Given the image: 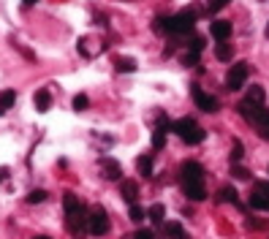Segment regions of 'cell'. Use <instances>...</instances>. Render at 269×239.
<instances>
[{
    "instance_id": "484cf974",
    "label": "cell",
    "mask_w": 269,
    "mask_h": 239,
    "mask_svg": "<svg viewBox=\"0 0 269 239\" xmlns=\"http://www.w3.org/2000/svg\"><path fill=\"white\" fill-rule=\"evenodd\" d=\"M128 217H131L133 223H142L144 217H147V212L139 207V204H131V209H128Z\"/></svg>"
},
{
    "instance_id": "f546056e",
    "label": "cell",
    "mask_w": 269,
    "mask_h": 239,
    "mask_svg": "<svg viewBox=\"0 0 269 239\" xmlns=\"http://www.w3.org/2000/svg\"><path fill=\"white\" fill-rule=\"evenodd\" d=\"M46 198H49V193H46V190H33V193L28 196V204H44Z\"/></svg>"
},
{
    "instance_id": "8fae6325",
    "label": "cell",
    "mask_w": 269,
    "mask_h": 239,
    "mask_svg": "<svg viewBox=\"0 0 269 239\" xmlns=\"http://www.w3.org/2000/svg\"><path fill=\"white\" fill-rule=\"evenodd\" d=\"M253 125H255V131H258V136L269 142V109H261L258 117L253 120Z\"/></svg>"
},
{
    "instance_id": "83f0119b",
    "label": "cell",
    "mask_w": 269,
    "mask_h": 239,
    "mask_svg": "<svg viewBox=\"0 0 269 239\" xmlns=\"http://www.w3.org/2000/svg\"><path fill=\"white\" fill-rule=\"evenodd\" d=\"M231 177H234V179H242V182H247V179H250V171H247L245 166H237V163H234Z\"/></svg>"
},
{
    "instance_id": "cb8c5ba5",
    "label": "cell",
    "mask_w": 269,
    "mask_h": 239,
    "mask_svg": "<svg viewBox=\"0 0 269 239\" xmlns=\"http://www.w3.org/2000/svg\"><path fill=\"white\" fill-rule=\"evenodd\" d=\"M14 101H17V92L14 90H3V92H0V106H3V109H11Z\"/></svg>"
},
{
    "instance_id": "5b68a950",
    "label": "cell",
    "mask_w": 269,
    "mask_h": 239,
    "mask_svg": "<svg viewBox=\"0 0 269 239\" xmlns=\"http://www.w3.org/2000/svg\"><path fill=\"white\" fill-rule=\"evenodd\" d=\"M247 74H250L247 63H237V65H231V68H228V76H226V87L231 90V92L242 90V87H245V82H247Z\"/></svg>"
},
{
    "instance_id": "2e32d148",
    "label": "cell",
    "mask_w": 269,
    "mask_h": 239,
    "mask_svg": "<svg viewBox=\"0 0 269 239\" xmlns=\"http://www.w3.org/2000/svg\"><path fill=\"white\" fill-rule=\"evenodd\" d=\"M63 209H65V215H71V212H79L84 207H82V201L76 198V193H65L63 196Z\"/></svg>"
},
{
    "instance_id": "9c48e42d",
    "label": "cell",
    "mask_w": 269,
    "mask_h": 239,
    "mask_svg": "<svg viewBox=\"0 0 269 239\" xmlns=\"http://www.w3.org/2000/svg\"><path fill=\"white\" fill-rule=\"evenodd\" d=\"M261 109H264L261 103H253V101H247V98H242V101L237 103V111L247 120V123H253V120L258 117V111H261Z\"/></svg>"
},
{
    "instance_id": "7402d4cb",
    "label": "cell",
    "mask_w": 269,
    "mask_h": 239,
    "mask_svg": "<svg viewBox=\"0 0 269 239\" xmlns=\"http://www.w3.org/2000/svg\"><path fill=\"white\" fill-rule=\"evenodd\" d=\"M215 57H218V60H223V63H228V60L234 57V49H231V44L220 41V44H218V49H215Z\"/></svg>"
},
{
    "instance_id": "d590c367",
    "label": "cell",
    "mask_w": 269,
    "mask_h": 239,
    "mask_svg": "<svg viewBox=\"0 0 269 239\" xmlns=\"http://www.w3.org/2000/svg\"><path fill=\"white\" fill-rule=\"evenodd\" d=\"M253 193L269 196V182H264V179H258V182H255V185H253Z\"/></svg>"
},
{
    "instance_id": "4dcf8cb0",
    "label": "cell",
    "mask_w": 269,
    "mask_h": 239,
    "mask_svg": "<svg viewBox=\"0 0 269 239\" xmlns=\"http://www.w3.org/2000/svg\"><path fill=\"white\" fill-rule=\"evenodd\" d=\"M226 6H228V0H207V11H210V14H218Z\"/></svg>"
},
{
    "instance_id": "1f68e13d",
    "label": "cell",
    "mask_w": 269,
    "mask_h": 239,
    "mask_svg": "<svg viewBox=\"0 0 269 239\" xmlns=\"http://www.w3.org/2000/svg\"><path fill=\"white\" fill-rule=\"evenodd\" d=\"M242 155H245V147H242V142H234V147H231V163H239Z\"/></svg>"
},
{
    "instance_id": "74e56055",
    "label": "cell",
    "mask_w": 269,
    "mask_h": 239,
    "mask_svg": "<svg viewBox=\"0 0 269 239\" xmlns=\"http://www.w3.org/2000/svg\"><path fill=\"white\" fill-rule=\"evenodd\" d=\"M33 239H52V236H44V234H41V236H33Z\"/></svg>"
},
{
    "instance_id": "d6a6232c",
    "label": "cell",
    "mask_w": 269,
    "mask_h": 239,
    "mask_svg": "<svg viewBox=\"0 0 269 239\" xmlns=\"http://www.w3.org/2000/svg\"><path fill=\"white\" fill-rule=\"evenodd\" d=\"M183 63L188 65V68H201V63H199V55H196V52H188V55L183 57Z\"/></svg>"
},
{
    "instance_id": "e575fe53",
    "label": "cell",
    "mask_w": 269,
    "mask_h": 239,
    "mask_svg": "<svg viewBox=\"0 0 269 239\" xmlns=\"http://www.w3.org/2000/svg\"><path fill=\"white\" fill-rule=\"evenodd\" d=\"M84 109H87V95H84V92L73 95V111H84Z\"/></svg>"
},
{
    "instance_id": "9a60e30c",
    "label": "cell",
    "mask_w": 269,
    "mask_h": 239,
    "mask_svg": "<svg viewBox=\"0 0 269 239\" xmlns=\"http://www.w3.org/2000/svg\"><path fill=\"white\" fill-rule=\"evenodd\" d=\"M166 209H163V204H152V207L150 209H147V217H150V220L152 223H155V225H160V228H163V223H166Z\"/></svg>"
},
{
    "instance_id": "30bf717a",
    "label": "cell",
    "mask_w": 269,
    "mask_h": 239,
    "mask_svg": "<svg viewBox=\"0 0 269 239\" xmlns=\"http://www.w3.org/2000/svg\"><path fill=\"white\" fill-rule=\"evenodd\" d=\"M120 193H123L125 201L136 204V198H139V185L133 182V179H123V182H120Z\"/></svg>"
},
{
    "instance_id": "603a6c76",
    "label": "cell",
    "mask_w": 269,
    "mask_h": 239,
    "mask_svg": "<svg viewBox=\"0 0 269 239\" xmlns=\"http://www.w3.org/2000/svg\"><path fill=\"white\" fill-rule=\"evenodd\" d=\"M136 166H139V171H142L144 177H152V155H139Z\"/></svg>"
},
{
    "instance_id": "d4e9b609",
    "label": "cell",
    "mask_w": 269,
    "mask_h": 239,
    "mask_svg": "<svg viewBox=\"0 0 269 239\" xmlns=\"http://www.w3.org/2000/svg\"><path fill=\"white\" fill-rule=\"evenodd\" d=\"M204 36H191V41H188V49L191 52H196V55H201V52H204Z\"/></svg>"
},
{
    "instance_id": "7a4b0ae2",
    "label": "cell",
    "mask_w": 269,
    "mask_h": 239,
    "mask_svg": "<svg viewBox=\"0 0 269 239\" xmlns=\"http://www.w3.org/2000/svg\"><path fill=\"white\" fill-rule=\"evenodd\" d=\"M193 28H196V11L193 9H185L169 17V33H174V36H191Z\"/></svg>"
},
{
    "instance_id": "ba28073f",
    "label": "cell",
    "mask_w": 269,
    "mask_h": 239,
    "mask_svg": "<svg viewBox=\"0 0 269 239\" xmlns=\"http://www.w3.org/2000/svg\"><path fill=\"white\" fill-rule=\"evenodd\" d=\"M210 33H212V38L215 41H228V36H231V22L228 19H215V22L210 25Z\"/></svg>"
},
{
    "instance_id": "4fadbf2b",
    "label": "cell",
    "mask_w": 269,
    "mask_h": 239,
    "mask_svg": "<svg viewBox=\"0 0 269 239\" xmlns=\"http://www.w3.org/2000/svg\"><path fill=\"white\" fill-rule=\"evenodd\" d=\"M101 166H104V177H106V179H120V177H123V169H120V163L109 161V158H104V161H101Z\"/></svg>"
},
{
    "instance_id": "836d02e7",
    "label": "cell",
    "mask_w": 269,
    "mask_h": 239,
    "mask_svg": "<svg viewBox=\"0 0 269 239\" xmlns=\"http://www.w3.org/2000/svg\"><path fill=\"white\" fill-rule=\"evenodd\" d=\"M123 239H155V231H150V228H142V231H136V234H128Z\"/></svg>"
},
{
    "instance_id": "e0dca14e",
    "label": "cell",
    "mask_w": 269,
    "mask_h": 239,
    "mask_svg": "<svg viewBox=\"0 0 269 239\" xmlns=\"http://www.w3.org/2000/svg\"><path fill=\"white\" fill-rule=\"evenodd\" d=\"M218 201L220 204H239L237 190H234L231 185H223V188H220V193H218Z\"/></svg>"
},
{
    "instance_id": "5bb4252c",
    "label": "cell",
    "mask_w": 269,
    "mask_h": 239,
    "mask_svg": "<svg viewBox=\"0 0 269 239\" xmlns=\"http://www.w3.org/2000/svg\"><path fill=\"white\" fill-rule=\"evenodd\" d=\"M33 103H36V109H38V111H49V106H52L49 90H38L36 95H33Z\"/></svg>"
},
{
    "instance_id": "52a82bcc",
    "label": "cell",
    "mask_w": 269,
    "mask_h": 239,
    "mask_svg": "<svg viewBox=\"0 0 269 239\" xmlns=\"http://www.w3.org/2000/svg\"><path fill=\"white\" fill-rule=\"evenodd\" d=\"M106 231H109V217H106V212L96 207L90 212V234L93 236H104Z\"/></svg>"
},
{
    "instance_id": "8992f818",
    "label": "cell",
    "mask_w": 269,
    "mask_h": 239,
    "mask_svg": "<svg viewBox=\"0 0 269 239\" xmlns=\"http://www.w3.org/2000/svg\"><path fill=\"white\" fill-rule=\"evenodd\" d=\"M191 95H193V103H196L201 111H207V114L218 111V98H215V95H207V92L201 90L199 84H191Z\"/></svg>"
},
{
    "instance_id": "ac0fdd59",
    "label": "cell",
    "mask_w": 269,
    "mask_h": 239,
    "mask_svg": "<svg viewBox=\"0 0 269 239\" xmlns=\"http://www.w3.org/2000/svg\"><path fill=\"white\" fill-rule=\"evenodd\" d=\"M114 68H117V74H133V71L139 68V63H136L133 57H120Z\"/></svg>"
},
{
    "instance_id": "7c38bea8",
    "label": "cell",
    "mask_w": 269,
    "mask_h": 239,
    "mask_svg": "<svg viewBox=\"0 0 269 239\" xmlns=\"http://www.w3.org/2000/svg\"><path fill=\"white\" fill-rule=\"evenodd\" d=\"M183 193L188 196V201H204L207 198V188L201 185H183Z\"/></svg>"
},
{
    "instance_id": "ffe728a7",
    "label": "cell",
    "mask_w": 269,
    "mask_h": 239,
    "mask_svg": "<svg viewBox=\"0 0 269 239\" xmlns=\"http://www.w3.org/2000/svg\"><path fill=\"white\" fill-rule=\"evenodd\" d=\"M247 101H253V103H261L264 106V98H266V92H264V87L261 84H253V87H247Z\"/></svg>"
},
{
    "instance_id": "44dd1931",
    "label": "cell",
    "mask_w": 269,
    "mask_h": 239,
    "mask_svg": "<svg viewBox=\"0 0 269 239\" xmlns=\"http://www.w3.org/2000/svg\"><path fill=\"white\" fill-rule=\"evenodd\" d=\"M180 234H185L180 223H174V220H166V223H163V236H166V239H177Z\"/></svg>"
},
{
    "instance_id": "4316f807",
    "label": "cell",
    "mask_w": 269,
    "mask_h": 239,
    "mask_svg": "<svg viewBox=\"0 0 269 239\" xmlns=\"http://www.w3.org/2000/svg\"><path fill=\"white\" fill-rule=\"evenodd\" d=\"M152 30L155 33H169V17H155L152 19Z\"/></svg>"
},
{
    "instance_id": "ab89813d",
    "label": "cell",
    "mask_w": 269,
    "mask_h": 239,
    "mask_svg": "<svg viewBox=\"0 0 269 239\" xmlns=\"http://www.w3.org/2000/svg\"><path fill=\"white\" fill-rule=\"evenodd\" d=\"M266 36H269V28H266Z\"/></svg>"
},
{
    "instance_id": "3957f363",
    "label": "cell",
    "mask_w": 269,
    "mask_h": 239,
    "mask_svg": "<svg viewBox=\"0 0 269 239\" xmlns=\"http://www.w3.org/2000/svg\"><path fill=\"white\" fill-rule=\"evenodd\" d=\"M204 182V166L199 161H185L180 166V185H201Z\"/></svg>"
},
{
    "instance_id": "8d00e7d4",
    "label": "cell",
    "mask_w": 269,
    "mask_h": 239,
    "mask_svg": "<svg viewBox=\"0 0 269 239\" xmlns=\"http://www.w3.org/2000/svg\"><path fill=\"white\" fill-rule=\"evenodd\" d=\"M22 3H25V6H33V3H38V0H22Z\"/></svg>"
},
{
    "instance_id": "d6986e66",
    "label": "cell",
    "mask_w": 269,
    "mask_h": 239,
    "mask_svg": "<svg viewBox=\"0 0 269 239\" xmlns=\"http://www.w3.org/2000/svg\"><path fill=\"white\" fill-rule=\"evenodd\" d=\"M250 209H261V212H269V196H261V193H250L247 198Z\"/></svg>"
},
{
    "instance_id": "277c9868",
    "label": "cell",
    "mask_w": 269,
    "mask_h": 239,
    "mask_svg": "<svg viewBox=\"0 0 269 239\" xmlns=\"http://www.w3.org/2000/svg\"><path fill=\"white\" fill-rule=\"evenodd\" d=\"M65 228H68L73 236L87 234V231H90V215H87V209H79V212L65 215Z\"/></svg>"
},
{
    "instance_id": "f1b7e54d",
    "label": "cell",
    "mask_w": 269,
    "mask_h": 239,
    "mask_svg": "<svg viewBox=\"0 0 269 239\" xmlns=\"http://www.w3.org/2000/svg\"><path fill=\"white\" fill-rule=\"evenodd\" d=\"M163 144H166V131L163 128H155V134H152V147L160 150Z\"/></svg>"
},
{
    "instance_id": "6da1fadb",
    "label": "cell",
    "mask_w": 269,
    "mask_h": 239,
    "mask_svg": "<svg viewBox=\"0 0 269 239\" xmlns=\"http://www.w3.org/2000/svg\"><path fill=\"white\" fill-rule=\"evenodd\" d=\"M171 131H177V136L183 139L185 144H201L207 139V131L201 128V125L196 123V120H191V117H183V120H177V123L171 125Z\"/></svg>"
},
{
    "instance_id": "f35d334b",
    "label": "cell",
    "mask_w": 269,
    "mask_h": 239,
    "mask_svg": "<svg viewBox=\"0 0 269 239\" xmlns=\"http://www.w3.org/2000/svg\"><path fill=\"white\" fill-rule=\"evenodd\" d=\"M3 111H6V109H3V106H0V114H3Z\"/></svg>"
}]
</instances>
